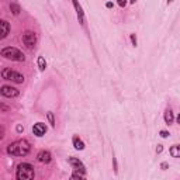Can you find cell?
Here are the masks:
<instances>
[{
    "label": "cell",
    "mask_w": 180,
    "mask_h": 180,
    "mask_svg": "<svg viewBox=\"0 0 180 180\" xmlns=\"http://www.w3.org/2000/svg\"><path fill=\"white\" fill-rule=\"evenodd\" d=\"M68 163L70 165V166L73 167V169L76 170H82V172H86V166L83 165V162L79 159V158H73L70 156L69 159H68Z\"/></svg>",
    "instance_id": "ba28073f"
},
{
    "label": "cell",
    "mask_w": 180,
    "mask_h": 180,
    "mask_svg": "<svg viewBox=\"0 0 180 180\" xmlns=\"http://www.w3.org/2000/svg\"><path fill=\"white\" fill-rule=\"evenodd\" d=\"M72 3H73L75 9H76V14H77L79 23L82 24V25H84V11H83V9H82V6L77 3V0H72Z\"/></svg>",
    "instance_id": "8fae6325"
},
{
    "label": "cell",
    "mask_w": 180,
    "mask_h": 180,
    "mask_svg": "<svg viewBox=\"0 0 180 180\" xmlns=\"http://www.w3.org/2000/svg\"><path fill=\"white\" fill-rule=\"evenodd\" d=\"M159 135H160V137H162V138H169V135H170V134L167 132V131L162 130V131H160V132H159Z\"/></svg>",
    "instance_id": "44dd1931"
},
{
    "label": "cell",
    "mask_w": 180,
    "mask_h": 180,
    "mask_svg": "<svg viewBox=\"0 0 180 180\" xmlns=\"http://www.w3.org/2000/svg\"><path fill=\"white\" fill-rule=\"evenodd\" d=\"M106 7H107V9H113V3H111V2H107Z\"/></svg>",
    "instance_id": "d4e9b609"
},
{
    "label": "cell",
    "mask_w": 180,
    "mask_h": 180,
    "mask_svg": "<svg viewBox=\"0 0 180 180\" xmlns=\"http://www.w3.org/2000/svg\"><path fill=\"white\" fill-rule=\"evenodd\" d=\"M47 118H48V121H49L51 127H55V115H53L52 111H48L47 113Z\"/></svg>",
    "instance_id": "ac0fdd59"
},
{
    "label": "cell",
    "mask_w": 180,
    "mask_h": 180,
    "mask_svg": "<svg viewBox=\"0 0 180 180\" xmlns=\"http://www.w3.org/2000/svg\"><path fill=\"white\" fill-rule=\"evenodd\" d=\"M70 177H72V179H84V177H86V172H82V170L75 169V172L70 174Z\"/></svg>",
    "instance_id": "2e32d148"
},
{
    "label": "cell",
    "mask_w": 180,
    "mask_h": 180,
    "mask_svg": "<svg viewBox=\"0 0 180 180\" xmlns=\"http://www.w3.org/2000/svg\"><path fill=\"white\" fill-rule=\"evenodd\" d=\"M0 55L6 59L14 61V62H24L25 61V55L21 52L18 48L16 47H6L0 51Z\"/></svg>",
    "instance_id": "3957f363"
},
{
    "label": "cell",
    "mask_w": 180,
    "mask_h": 180,
    "mask_svg": "<svg viewBox=\"0 0 180 180\" xmlns=\"http://www.w3.org/2000/svg\"><path fill=\"white\" fill-rule=\"evenodd\" d=\"M35 177V170L34 166L28 162H23L17 166L16 170V179L18 180H31Z\"/></svg>",
    "instance_id": "7a4b0ae2"
},
{
    "label": "cell",
    "mask_w": 180,
    "mask_h": 180,
    "mask_svg": "<svg viewBox=\"0 0 180 180\" xmlns=\"http://www.w3.org/2000/svg\"><path fill=\"white\" fill-rule=\"evenodd\" d=\"M169 154L172 158H180V143H174L169 148Z\"/></svg>",
    "instance_id": "5bb4252c"
},
{
    "label": "cell",
    "mask_w": 180,
    "mask_h": 180,
    "mask_svg": "<svg viewBox=\"0 0 180 180\" xmlns=\"http://www.w3.org/2000/svg\"><path fill=\"white\" fill-rule=\"evenodd\" d=\"M31 151V145L28 141L25 139H18L11 142L9 147H7L6 152L11 156H27Z\"/></svg>",
    "instance_id": "6da1fadb"
},
{
    "label": "cell",
    "mask_w": 180,
    "mask_h": 180,
    "mask_svg": "<svg viewBox=\"0 0 180 180\" xmlns=\"http://www.w3.org/2000/svg\"><path fill=\"white\" fill-rule=\"evenodd\" d=\"M162 151H163V145H158L156 147V154H162Z\"/></svg>",
    "instance_id": "603a6c76"
},
{
    "label": "cell",
    "mask_w": 180,
    "mask_h": 180,
    "mask_svg": "<svg viewBox=\"0 0 180 180\" xmlns=\"http://www.w3.org/2000/svg\"><path fill=\"white\" fill-rule=\"evenodd\" d=\"M37 64H38V68H40L41 72H44V70L47 69V61H45V58L44 57H38Z\"/></svg>",
    "instance_id": "9a60e30c"
},
{
    "label": "cell",
    "mask_w": 180,
    "mask_h": 180,
    "mask_svg": "<svg viewBox=\"0 0 180 180\" xmlns=\"http://www.w3.org/2000/svg\"><path fill=\"white\" fill-rule=\"evenodd\" d=\"M160 169L162 170L169 169V163H167V162H162V163H160Z\"/></svg>",
    "instance_id": "7402d4cb"
},
{
    "label": "cell",
    "mask_w": 180,
    "mask_h": 180,
    "mask_svg": "<svg viewBox=\"0 0 180 180\" xmlns=\"http://www.w3.org/2000/svg\"><path fill=\"white\" fill-rule=\"evenodd\" d=\"M24 128H23V125H17V132H21Z\"/></svg>",
    "instance_id": "484cf974"
},
{
    "label": "cell",
    "mask_w": 180,
    "mask_h": 180,
    "mask_svg": "<svg viewBox=\"0 0 180 180\" xmlns=\"http://www.w3.org/2000/svg\"><path fill=\"white\" fill-rule=\"evenodd\" d=\"M10 10H11V13H13L14 16H18V14H20V11H21V7L18 6L17 3L11 2V3H10Z\"/></svg>",
    "instance_id": "e0dca14e"
},
{
    "label": "cell",
    "mask_w": 180,
    "mask_h": 180,
    "mask_svg": "<svg viewBox=\"0 0 180 180\" xmlns=\"http://www.w3.org/2000/svg\"><path fill=\"white\" fill-rule=\"evenodd\" d=\"M135 2H137V0H130V3H131V4H134Z\"/></svg>",
    "instance_id": "f546056e"
},
{
    "label": "cell",
    "mask_w": 180,
    "mask_h": 180,
    "mask_svg": "<svg viewBox=\"0 0 180 180\" xmlns=\"http://www.w3.org/2000/svg\"><path fill=\"white\" fill-rule=\"evenodd\" d=\"M21 40H23V44L28 48V49H33V48L35 47V44H37V34L34 33V31L27 30L23 33Z\"/></svg>",
    "instance_id": "5b68a950"
},
{
    "label": "cell",
    "mask_w": 180,
    "mask_h": 180,
    "mask_svg": "<svg viewBox=\"0 0 180 180\" xmlns=\"http://www.w3.org/2000/svg\"><path fill=\"white\" fill-rule=\"evenodd\" d=\"M7 110V106H4L3 103H2V111H6Z\"/></svg>",
    "instance_id": "83f0119b"
},
{
    "label": "cell",
    "mask_w": 180,
    "mask_h": 180,
    "mask_svg": "<svg viewBox=\"0 0 180 180\" xmlns=\"http://www.w3.org/2000/svg\"><path fill=\"white\" fill-rule=\"evenodd\" d=\"M0 93L3 97H9V99H16V97L20 96V90L16 89L13 86H9V84H3L0 87Z\"/></svg>",
    "instance_id": "8992f818"
},
{
    "label": "cell",
    "mask_w": 180,
    "mask_h": 180,
    "mask_svg": "<svg viewBox=\"0 0 180 180\" xmlns=\"http://www.w3.org/2000/svg\"><path fill=\"white\" fill-rule=\"evenodd\" d=\"M0 28H2V35H0V40H4V38L10 34V30H11V27H10V23L7 20H2L0 21Z\"/></svg>",
    "instance_id": "30bf717a"
},
{
    "label": "cell",
    "mask_w": 180,
    "mask_h": 180,
    "mask_svg": "<svg viewBox=\"0 0 180 180\" xmlns=\"http://www.w3.org/2000/svg\"><path fill=\"white\" fill-rule=\"evenodd\" d=\"M33 134L38 138L44 137V135L47 134V125L44 123H35L33 125Z\"/></svg>",
    "instance_id": "52a82bcc"
},
{
    "label": "cell",
    "mask_w": 180,
    "mask_h": 180,
    "mask_svg": "<svg viewBox=\"0 0 180 180\" xmlns=\"http://www.w3.org/2000/svg\"><path fill=\"white\" fill-rule=\"evenodd\" d=\"M130 40H131V44H132V47H137L138 45V40H137V34L134 33L130 35Z\"/></svg>",
    "instance_id": "d6986e66"
},
{
    "label": "cell",
    "mask_w": 180,
    "mask_h": 180,
    "mask_svg": "<svg viewBox=\"0 0 180 180\" xmlns=\"http://www.w3.org/2000/svg\"><path fill=\"white\" fill-rule=\"evenodd\" d=\"M72 145H73V148L76 151H83L84 148H86L84 142L82 141V138H80L79 135H73V138H72Z\"/></svg>",
    "instance_id": "7c38bea8"
},
{
    "label": "cell",
    "mask_w": 180,
    "mask_h": 180,
    "mask_svg": "<svg viewBox=\"0 0 180 180\" xmlns=\"http://www.w3.org/2000/svg\"><path fill=\"white\" fill-rule=\"evenodd\" d=\"M113 162H114V173H118V169H117V160H115V158L113 156Z\"/></svg>",
    "instance_id": "cb8c5ba5"
},
{
    "label": "cell",
    "mask_w": 180,
    "mask_h": 180,
    "mask_svg": "<svg viewBox=\"0 0 180 180\" xmlns=\"http://www.w3.org/2000/svg\"><path fill=\"white\" fill-rule=\"evenodd\" d=\"M127 3H128L127 0H117V4H118L120 7H123V9H124L125 6H127Z\"/></svg>",
    "instance_id": "ffe728a7"
},
{
    "label": "cell",
    "mask_w": 180,
    "mask_h": 180,
    "mask_svg": "<svg viewBox=\"0 0 180 180\" xmlns=\"http://www.w3.org/2000/svg\"><path fill=\"white\" fill-rule=\"evenodd\" d=\"M173 2H174V0H166V4H172Z\"/></svg>",
    "instance_id": "f1b7e54d"
},
{
    "label": "cell",
    "mask_w": 180,
    "mask_h": 180,
    "mask_svg": "<svg viewBox=\"0 0 180 180\" xmlns=\"http://www.w3.org/2000/svg\"><path fill=\"white\" fill-rule=\"evenodd\" d=\"M37 159L41 163H49L51 160H52V154H51L49 151H40L37 155Z\"/></svg>",
    "instance_id": "9c48e42d"
},
{
    "label": "cell",
    "mask_w": 180,
    "mask_h": 180,
    "mask_svg": "<svg viewBox=\"0 0 180 180\" xmlns=\"http://www.w3.org/2000/svg\"><path fill=\"white\" fill-rule=\"evenodd\" d=\"M176 121H177V124H179V125H180V113L177 114V117H176Z\"/></svg>",
    "instance_id": "4316f807"
},
{
    "label": "cell",
    "mask_w": 180,
    "mask_h": 180,
    "mask_svg": "<svg viewBox=\"0 0 180 180\" xmlns=\"http://www.w3.org/2000/svg\"><path fill=\"white\" fill-rule=\"evenodd\" d=\"M163 120H165V123H166L167 125H172V124H173V121H174V114H173V110H172L170 107H167L166 110H165V113H163Z\"/></svg>",
    "instance_id": "4fadbf2b"
},
{
    "label": "cell",
    "mask_w": 180,
    "mask_h": 180,
    "mask_svg": "<svg viewBox=\"0 0 180 180\" xmlns=\"http://www.w3.org/2000/svg\"><path fill=\"white\" fill-rule=\"evenodd\" d=\"M2 77L4 80H10V82H14V83H23L24 82V75L20 73V72H17V70H13L11 68H4L2 70Z\"/></svg>",
    "instance_id": "277c9868"
}]
</instances>
